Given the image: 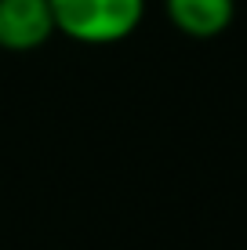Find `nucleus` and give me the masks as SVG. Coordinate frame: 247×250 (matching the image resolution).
<instances>
[{
    "label": "nucleus",
    "instance_id": "f257e3e1",
    "mask_svg": "<svg viewBox=\"0 0 247 250\" xmlns=\"http://www.w3.org/2000/svg\"><path fill=\"white\" fill-rule=\"evenodd\" d=\"M55 33L88 47L127 40L146 19V0H47Z\"/></svg>",
    "mask_w": 247,
    "mask_h": 250
},
{
    "label": "nucleus",
    "instance_id": "f03ea898",
    "mask_svg": "<svg viewBox=\"0 0 247 250\" xmlns=\"http://www.w3.org/2000/svg\"><path fill=\"white\" fill-rule=\"evenodd\" d=\"M55 37L47 0H0V51L29 55Z\"/></svg>",
    "mask_w": 247,
    "mask_h": 250
},
{
    "label": "nucleus",
    "instance_id": "7ed1b4c3",
    "mask_svg": "<svg viewBox=\"0 0 247 250\" xmlns=\"http://www.w3.org/2000/svg\"><path fill=\"white\" fill-rule=\"evenodd\" d=\"M164 15L182 37L215 40L233 25L236 0H164Z\"/></svg>",
    "mask_w": 247,
    "mask_h": 250
}]
</instances>
